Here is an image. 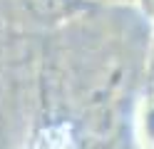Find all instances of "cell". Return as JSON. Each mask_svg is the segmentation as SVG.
<instances>
[{
  "instance_id": "cell-5",
  "label": "cell",
  "mask_w": 154,
  "mask_h": 149,
  "mask_svg": "<svg viewBox=\"0 0 154 149\" xmlns=\"http://www.w3.org/2000/svg\"><path fill=\"white\" fill-rule=\"evenodd\" d=\"M92 3H137V0H92Z\"/></svg>"
},
{
  "instance_id": "cell-4",
  "label": "cell",
  "mask_w": 154,
  "mask_h": 149,
  "mask_svg": "<svg viewBox=\"0 0 154 149\" xmlns=\"http://www.w3.org/2000/svg\"><path fill=\"white\" fill-rule=\"evenodd\" d=\"M137 5L142 10V15L149 20V23H154V0H137Z\"/></svg>"
},
{
  "instance_id": "cell-1",
  "label": "cell",
  "mask_w": 154,
  "mask_h": 149,
  "mask_svg": "<svg viewBox=\"0 0 154 149\" xmlns=\"http://www.w3.org/2000/svg\"><path fill=\"white\" fill-rule=\"evenodd\" d=\"M20 15L37 27H57L87 15L94 8L92 0H15Z\"/></svg>"
},
{
  "instance_id": "cell-3",
  "label": "cell",
  "mask_w": 154,
  "mask_h": 149,
  "mask_svg": "<svg viewBox=\"0 0 154 149\" xmlns=\"http://www.w3.org/2000/svg\"><path fill=\"white\" fill-rule=\"evenodd\" d=\"M144 77L154 87V30H152V37L147 42V55H144Z\"/></svg>"
},
{
  "instance_id": "cell-2",
  "label": "cell",
  "mask_w": 154,
  "mask_h": 149,
  "mask_svg": "<svg viewBox=\"0 0 154 149\" xmlns=\"http://www.w3.org/2000/svg\"><path fill=\"white\" fill-rule=\"evenodd\" d=\"M137 139L144 149H154V95L144 97L137 109Z\"/></svg>"
}]
</instances>
